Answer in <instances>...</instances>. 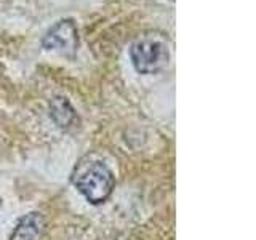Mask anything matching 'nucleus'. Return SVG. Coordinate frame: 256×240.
<instances>
[{"label":"nucleus","mask_w":256,"mask_h":240,"mask_svg":"<svg viewBox=\"0 0 256 240\" xmlns=\"http://www.w3.org/2000/svg\"><path fill=\"white\" fill-rule=\"evenodd\" d=\"M42 45L48 52L72 56L77 52L78 46V30L76 26V21L72 18L58 21L54 26L48 29L42 40Z\"/></svg>","instance_id":"7ed1b4c3"},{"label":"nucleus","mask_w":256,"mask_h":240,"mask_svg":"<svg viewBox=\"0 0 256 240\" xmlns=\"http://www.w3.org/2000/svg\"><path fill=\"white\" fill-rule=\"evenodd\" d=\"M45 218L37 212H32L18 221L10 240H40L45 234Z\"/></svg>","instance_id":"20e7f679"},{"label":"nucleus","mask_w":256,"mask_h":240,"mask_svg":"<svg viewBox=\"0 0 256 240\" xmlns=\"http://www.w3.org/2000/svg\"><path fill=\"white\" fill-rule=\"evenodd\" d=\"M50 114L53 117V120L60 126H69V124L74 120L76 114L74 109L70 108V104L66 98H54L50 104Z\"/></svg>","instance_id":"39448f33"},{"label":"nucleus","mask_w":256,"mask_h":240,"mask_svg":"<svg viewBox=\"0 0 256 240\" xmlns=\"http://www.w3.org/2000/svg\"><path fill=\"white\" fill-rule=\"evenodd\" d=\"M74 184L88 202L98 205L109 198L116 181L108 165L102 162H90L77 168Z\"/></svg>","instance_id":"f03ea898"},{"label":"nucleus","mask_w":256,"mask_h":240,"mask_svg":"<svg viewBox=\"0 0 256 240\" xmlns=\"http://www.w3.org/2000/svg\"><path fill=\"white\" fill-rule=\"evenodd\" d=\"M130 58L140 74H157L168 66L170 48L165 34L149 30L141 34L132 44Z\"/></svg>","instance_id":"f257e3e1"}]
</instances>
